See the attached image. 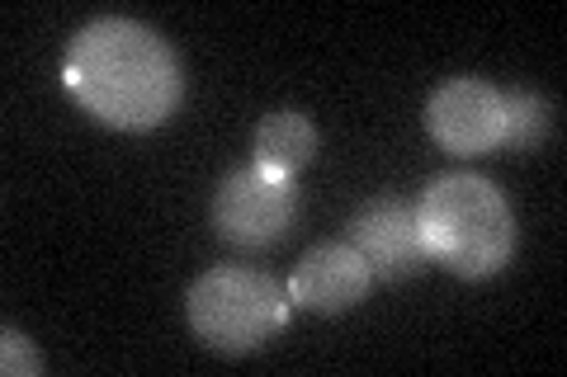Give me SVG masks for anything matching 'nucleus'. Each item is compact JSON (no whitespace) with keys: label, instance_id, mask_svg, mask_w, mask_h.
<instances>
[{"label":"nucleus","instance_id":"6e6552de","mask_svg":"<svg viewBox=\"0 0 567 377\" xmlns=\"http://www.w3.org/2000/svg\"><path fill=\"white\" fill-rule=\"evenodd\" d=\"M317 156V123L303 109H270L256 128V166L275 175H298Z\"/></svg>","mask_w":567,"mask_h":377},{"label":"nucleus","instance_id":"0eeeda50","mask_svg":"<svg viewBox=\"0 0 567 377\" xmlns=\"http://www.w3.org/2000/svg\"><path fill=\"white\" fill-rule=\"evenodd\" d=\"M369 289H374V274H369V264L350 241L312 245L289 274V297L298 307L322 312V316H341L350 307H360Z\"/></svg>","mask_w":567,"mask_h":377},{"label":"nucleus","instance_id":"7ed1b4c3","mask_svg":"<svg viewBox=\"0 0 567 377\" xmlns=\"http://www.w3.org/2000/svg\"><path fill=\"white\" fill-rule=\"evenodd\" d=\"M293 297L279 279L246 264H218L185 293L189 331L218 354H251L289 326Z\"/></svg>","mask_w":567,"mask_h":377},{"label":"nucleus","instance_id":"423d86ee","mask_svg":"<svg viewBox=\"0 0 567 377\" xmlns=\"http://www.w3.org/2000/svg\"><path fill=\"white\" fill-rule=\"evenodd\" d=\"M425 133L450 156L496 151L502 147V90L477 76H454L435 85V95L425 100Z\"/></svg>","mask_w":567,"mask_h":377},{"label":"nucleus","instance_id":"1a4fd4ad","mask_svg":"<svg viewBox=\"0 0 567 377\" xmlns=\"http://www.w3.org/2000/svg\"><path fill=\"white\" fill-rule=\"evenodd\" d=\"M554 133V104L535 90H511L502 95V147L511 151H535Z\"/></svg>","mask_w":567,"mask_h":377},{"label":"nucleus","instance_id":"f257e3e1","mask_svg":"<svg viewBox=\"0 0 567 377\" xmlns=\"http://www.w3.org/2000/svg\"><path fill=\"white\" fill-rule=\"evenodd\" d=\"M62 85L85 114L123 133H147L181 109L185 71L156 29L104 14L66 43Z\"/></svg>","mask_w":567,"mask_h":377},{"label":"nucleus","instance_id":"9d476101","mask_svg":"<svg viewBox=\"0 0 567 377\" xmlns=\"http://www.w3.org/2000/svg\"><path fill=\"white\" fill-rule=\"evenodd\" d=\"M0 373L6 377H39L43 373V354L33 349V339L24 331H14V326L0 331Z\"/></svg>","mask_w":567,"mask_h":377},{"label":"nucleus","instance_id":"f03ea898","mask_svg":"<svg viewBox=\"0 0 567 377\" xmlns=\"http://www.w3.org/2000/svg\"><path fill=\"white\" fill-rule=\"evenodd\" d=\"M421 241L431 264H445L458 279H492L516 255V212L487 175L450 170L425 185L416 203Z\"/></svg>","mask_w":567,"mask_h":377},{"label":"nucleus","instance_id":"20e7f679","mask_svg":"<svg viewBox=\"0 0 567 377\" xmlns=\"http://www.w3.org/2000/svg\"><path fill=\"white\" fill-rule=\"evenodd\" d=\"M213 231L237 250H270L293 231L298 218V189L289 175H275L265 166H237L213 189Z\"/></svg>","mask_w":567,"mask_h":377},{"label":"nucleus","instance_id":"39448f33","mask_svg":"<svg viewBox=\"0 0 567 377\" xmlns=\"http://www.w3.org/2000/svg\"><path fill=\"white\" fill-rule=\"evenodd\" d=\"M346 241L360 250V260L369 264L374 283H406V279L425 274V264H431V250L421 241L416 203H402V199L364 203L350 218Z\"/></svg>","mask_w":567,"mask_h":377}]
</instances>
